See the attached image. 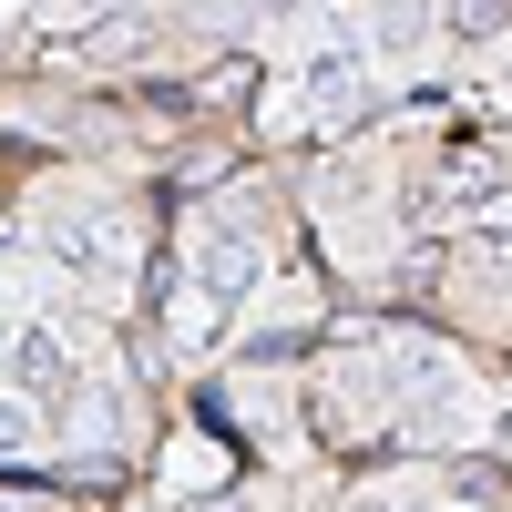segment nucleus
Wrapping results in <instances>:
<instances>
[{
    "instance_id": "3",
    "label": "nucleus",
    "mask_w": 512,
    "mask_h": 512,
    "mask_svg": "<svg viewBox=\"0 0 512 512\" xmlns=\"http://www.w3.org/2000/svg\"><path fill=\"white\" fill-rule=\"evenodd\" d=\"M123 0H62V21H113Z\"/></svg>"
},
{
    "instance_id": "4",
    "label": "nucleus",
    "mask_w": 512,
    "mask_h": 512,
    "mask_svg": "<svg viewBox=\"0 0 512 512\" xmlns=\"http://www.w3.org/2000/svg\"><path fill=\"white\" fill-rule=\"evenodd\" d=\"M369 512H431V502H369Z\"/></svg>"
},
{
    "instance_id": "1",
    "label": "nucleus",
    "mask_w": 512,
    "mask_h": 512,
    "mask_svg": "<svg viewBox=\"0 0 512 512\" xmlns=\"http://www.w3.org/2000/svg\"><path fill=\"white\" fill-rule=\"evenodd\" d=\"M472 236H512V185H502V195H482V205H472Z\"/></svg>"
},
{
    "instance_id": "2",
    "label": "nucleus",
    "mask_w": 512,
    "mask_h": 512,
    "mask_svg": "<svg viewBox=\"0 0 512 512\" xmlns=\"http://www.w3.org/2000/svg\"><path fill=\"white\" fill-rule=\"evenodd\" d=\"M11 451H31V410H21V400H0V461H11Z\"/></svg>"
}]
</instances>
